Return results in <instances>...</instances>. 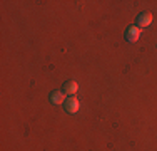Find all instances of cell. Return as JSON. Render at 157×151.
Wrapping results in <instances>:
<instances>
[{"mask_svg": "<svg viewBox=\"0 0 157 151\" xmlns=\"http://www.w3.org/2000/svg\"><path fill=\"white\" fill-rule=\"evenodd\" d=\"M140 32H142V30L137 27V25H130V27L125 30V40H127V42H130V44L137 42L139 37H140Z\"/></svg>", "mask_w": 157, "mask_h": 151, "instance_id": "1", "label": "cell"}, {"mask_svg": "<svg viewBox=\"0 0 157 151\" xmlns=\"http://www.w3.org/2000/svg\"><path fill=\"white\" fill-rule=\"evenodd\" d=\"M65 106V111L69 112V114H77L78 108H80V103H78L77 97H67V101L63 103Z\"/></svg>", "mask_w": 157, "mask_h": 151, "instance_id": "2", "label": "cell"}, {"mask_svg": "<svg viewBox=\"0 0 157 151\" xmlns=\"http://www.w3.org/2000/svg\"><path fill=\"white\" fill-rule=\"evenodd\" d=\"M152 24V14L151 12H142L137 18V27L139 29H145Z\"/></svg>", "mask_w": 157, "mask_h": 151, "instance_id": "3", "label": "cell"}, {"mask_svg": "<svg viewBox=\"0 0 157 151\" xmlns=\"http://www.w3.org/2000/svg\"><path fill=\"white\" fill-rule=\"evenodd\" d=\"M65 92L63 91H52L50 92V103L52 104H55V106H59V104H63L65 103Z\"/></svg>", "mask_w": 157, "mask_h": 151, "instance_id": "4", "label": "cell"}, {"mask_svg": "<svg viewBox=\"0 0 157 151\" xmlns=\"http://www.w3.org/2000/svg\"><path fill=\"white\" fill-rule=\"evenodd\" d=\"M77 91H78L77 81H67L65 84H63V92H65V94L74 96V94H77Z\"/></svg>", "mask_w": 157, "mask_h": 151, "instance_id": "5", "label": "cell"}]
</instances>
